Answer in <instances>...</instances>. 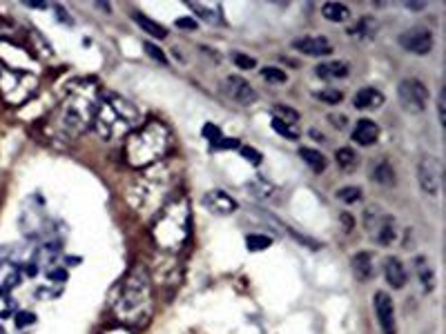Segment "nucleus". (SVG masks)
I'll use <instances>...</instances> for the list:
<instances>
[{
    "label": "nucleus",
    "instance_id": "obj_1",
    "mask_svg": "<svg viewBox=\"0 0 446 334\" xmlns=\"http://www.w3.org/2000/svg\"><path fill=\"white\" fill-rule=\"evenodd\" d=\"M101 92L92 81H79L67 89V96L61 107L47 120V134L58 143H70L92 127V120L99 107Z\"/></svg>",
    "mask_w": 446,
    "mask_h": 334
},
{
    "label": "nucleus",
    "instance_id": "obj_2",
    "mask_svg": "<svg viewBox=\"0 0 446 334\" xmlns=\"http://www.w3.org/2000/svg\"><path fill=\"white\" fill-rule=\"evenodd\" d=\"M114 299V317L121 321V326H145L152 317L154 299H152V276L145 265L136 263L129 270L123 281L116 285Z\"/></svg>",
    "mask_w": 446,
    "mask_h": 334
},
{
    "label": "nucleus",
    "instance_id": "obj_3",
    "mask_svg": "<svg viewBox=\"0 0 446 334\" xmlns=\"http://www.w3.org/2000/svg\"><path fill=\"white\" fill-rule=\"evenodd\" d=\"M172 150V134L161 120H148L129 132L123 143V159L134 170L161 163Z\"/></svg>",
    "mask_w": 446,
    "mask_h": 334
},
{
    "label": "nucleus",
    "instance_id": "obj_4",
    "mask_svg": "<svg viewBox=\"0 0 446 334\" xmlns=\"http://www.w3.org/2000/svg\"><path fill=\"white\" fill-rule=\"evenodd\" d=\"M141 120H143L141 109L134 103H129L125 96L116 92H101L92 127L103 141H116L134 132L141 125Z\"/></svg>",
    "mask_w": 446,
    "mask_h": 334
},
{
    "label": "nucleus",
    "instance_id": "obj_5",
    "mask_svg": "<svg viewBox=\"0 0 446 334\" xmlns=\"http://www.w3.org/2000/svg\"><path fill=\"white\" fill-rule=\"evenodd\" d=\"M190 203L188 198H170L152 221V241L168 254H177L190 239Z\"/></svg>",
    "mask_w": 446,
    "mask_h": 334
},
{
    "label": "nucleus",
    "instance_id": "obj_6",
    "mask_svg": "<svg viewBox=\"0 0 446 334\" xmlns=\"http://www.w3.org/2000/svg\"><path fill=\"white\" fill-rule=\"evenodd\" d=\"M174 174L172 167L161 161L152 167H145L138 181L127 189V203L136 209L138 214H157V212L168 203L172 194Z\"/></svg>",
    "mask_w": 446,
    "mask_h": 334
},
{
    "label": "nucleus",
    "instance_id": "obj_7",
    "mask_svg": "<svg viewBox=\"0 0 446 334\" xmlns=\"http://www.w3.org/2000/svg\"><path fill=\"white\" fill-rule=\"evenodd\" d=\"M38 76L31 72H16L0 67V94L9 105H23L36 94Z\"/></svg>",
    "mask_w": 446,
    "mask_h": 334
},
{
    "label": "nucleus",
    "instance_id": "obj_8",
    "mask_svg": "<svg viewBox=\"0 0 446 334\" xmlns=\"http://www.w3.org/2000/svg\"><path fill=\"white\" fill-rule=\"evenodd\" d=\"M364 228L371 234L373 241L379 245H390L397 239V223L395 216L384 214L379 207H368L364 212Z\"/></svg>",
    "mask_w": 446,
    "mask_h": 334
},
{
    "label": "nucleus",
    "instance_id": "obj_9",
    "mask_svg": "<svg viewBox=\"0 0 446 334\" xmlns=\"http://www.w3.org/2000/svg\"><path fill=\"white\" fill-rule=\"evenodd\" d=\"M417 181L429 196H440L444 189V163L435 156H422L417 163Z\"/></svg>",
    "mask_w": 446,
    "mask_h": 334
},
{
    "label": "nucleus",
    "instance_id": "obj_10",
    "mask_svg": "<svg viewBox=\"0 0 446 334\" xmlns=\"http://www.w3.org/2000/svg\"><path fill=\"white\" fill-rule=\"evenodd\" d=\"M397 98L401 109H406L408 114H422L429 105L427 85L420 83L417 78H404L397 87Z\"/></svg>",
    "mask_w": 446,
    "mask_h": 334
},
{
    "label": "nucleus",
    "instance_id": "obj_11",
    "mask_svg": "<svg viewBox=\"0 0 446 334\" xmlns=\"http://www.w3.org/2000/svg\"><path fill=\"white\" fill-rule=\"evenodd\" d=\"M221 94L234 100L237 105H253L257 100L255 87L241 76H225L221 81Z\"/></svg>",
    "mask_w": 446,
    "mask_h": 334
},
{
    "label": "nucleus",
    "instance_id": "obj_12",
    "mask_svg": "<svg viewBox=\"0 0 446 334\" xmlns=\"http://www.w3.org/2000/svg\"><path fill=\"white\" fill-rule=\"evenodd\" d=\"M399 45L411 54L427 56L433 49V33L427 27H411L399 36Z\"/></svg>",
    "mask_w": 446,
    "mask_h": 334
},
{
    "label": "nucleus",
    "instance_id": "obj_13",
    "mask_svg": "<svg viewBox=\"0 0 446 334\" xmlns=\"http://www.w3.org/2000/svg\"><path fill=\"white\" fill-rule=\"evenodd\" d=\"M373 303H375V315H377V323L382 334H397V317H395L393 299L386 292H377Z\"/></svg>",
    "mask_w": 446,
    "mask_h": 334
},
{
    "label": "nucleus",
    "instance_id": "obj_14",
    "mask_svg": "<svg viewBox=\"0 0 446 334\" xmlns=\"http://www.w3.org/2000/svg\"><path fill=\"white\" fill-rule=\"evenodd\" d=\"M203 205L208 207L214 216H230L239 209V203L237 200L223 192V189H210V192L203 194Z\"/></svg>",
    "mask_w": 446,
    "mask_h": 334
},
{
    "label": "nucleus",
    "instance_id": "obj_15",
    "mask_svg": "<svg viewBox=\"0 0 446 334\" xmlns=\"http://www.w3.org/2000/svg\"><path fill=\"white\" fill-rule=\"evenodd\" d=\"M292 47L301 51L303 56H314V58L333 54V42L326 36H301L292 40Z\"/></svg>",
    "mask_w": 446,
    "mask_h": 334
},
{
    "label": "nucleus",
    "instance_id": "obj_16",
    "mask_svg": "<svg viewBox=\"0 0 446 334\" xmlns=\"http://www.w3.org/2000/svg\"><path fill=\"white\" fill-rule=\"evenodd\" d=\"M384 278H386V283L390 287H395V289L404 287L406 281H408L404 263H401L399 259H395V256H388V259L384 261Z\"/></svg>",
    "mask_w": 446,
    "mask_h": 334
},
{
    "label": "nucleus",
    "instance_id": "obj_17",
    "mask_svg": "<svg viewBox=\"0 0 446 334\" xmlns=\"http://www.w3.org/2000/svg\"><path fill=\"white\" fill-rule=\"evenodd\" d=\"M351 136H353V141L357 145H364V148H368V145H373L379 138V127H377L375 120L362 118V120H357V125L353 127Z\"/></svg>",
    "mask_w": 446,
    "mask_h": 334
},
{
    "label": "nucleus",
    "instance_id": "obj_18",
    "mask_svg": "<svg viewBox=\"0 0 446 334\" xmlns=\"http://www.w3.org/2000/svg\"><path fill=\"white\" fill-rule=\"evenodd\" d=\"M355 109H377L384 105V94L375 87H362L353 98Z\"/></svg>",
    "mask_w": 446,
    "mask_h": 334
},
{
    "label": "nucleus",
    "instance_id": "obj_19",
    "mask_svg": "<svg viewBox=\"0 0 446 334\" xmlns=\"http://www.w3.org/2000/svg\"><path fill=\"white\" fill-rule=\"evenodd\" d=\"M351 267H353V274L357 281L366 283L368 278L373 276V256L368 252H357L351 259Z\"/></svg>",
    "mask_w": 446,
    "mask_h": 334
},
{
    "label": "nucleus",
    "instance_id": "obj_20",
    "mask_svg": "<svg viewBox=\"0 0 446 334\" xmlns=\"http://www.w3.org/2000/svg\"><path fill=\"white\" fill-rule=\"evenodd\" d=\"M314 74H317L319 78H324V81H330V78H346L348 74H351V67L342 61L319 63L317 67H314Z\"/></svg>",
    "mask_w": 446,
    "mask_h": 334
},
{
    "label": "nucleus",
    "instance_id": "obj_21",
    "mask_svg": "<svg viewBox=\"0 0 446 334\" xmlns=\"http://www.w3.org/2000/svg\"><path fill=\"white\" fill-rule=\"evenodd\" d=\"M371 176H373V181L377 185H384V187H393L397 183L395 170H393V165H390L388 161H377Z\"/></svg>",
    "mask_w": 446,
    "mask_h": 334
},
{
    "label": "nucleus",
    "instance_id": "obj_22",
    "mask_svg": "<svg viewBox=\"0 0 446 334\" xmlns=\"http://www.w3.org/2000/svg\"><path fill=\"white\" fill-rule=\"evenodd\" d=\"M415 267H417V278L422 287L427 289V292H433L435 287V270L433 265L429 263L427 256H415Z\"/></svg>",
    "mask_w": 446,
    "mask_h": 334
},
{
    "label": "nucleus",
    "instance_id": "obj_23",
    "mask_svg": "<svg viewBox=\"0 0 446 334\" xmlns=\"http://www.w3.org/2000/svg\"><path fill=\"white\" fill-rule=\"evenodd\" d=\"M375 31H377V25H375V18H371V16H362L351 29H348V33H351V36H355L357 40L373 38Z\"/></svg>",
    "mask_w": 446,
    "mask_h": 334
},
{
    "label": "nucleus",
    "instance_id": "obj_24",
    "mask_svg": "<svg viewBox=\"0 0 446 334\" xmlns=\"http://www.w3.org/2000/svg\"><path fill=\"white\" fill-rule=\"evenodd\" d=\"M299 156H301V161L306 163L312 172H324L326 165H328V159H326V156L319 150H314V148H301Z\"/></svg>",
    "mask_w": 446,
    "mask_h": 334
},
{
    "label": "nucleus",
    "instance_id": "obj_25",
    "mask_svg": "<svg viewBox=\"0 0 446 334\" xmlns=\"http://www.w3.org/2000/svg\"><path fill=\"white\" fill-rule=\"evenodd\" d=\"M321 16L330 22H346L348 18H351V9L342 3H326L321 7Z\"/></svg>",
    "mask_w": 446,
    "mask_h": 334
},
{
    "label": "nucleus",
    "instance_id": "obj_26",
    "mask_svg": "<svg viewBox=\"0 0 446 334\" xmlns=\"http://www.w3.org/2000/svg\"><path fill=\"white\" fill-rule=\"evenodd\" d=\"M134 20H136V25L143 29L145 33H150L152 38H166L168 36V29L166 27H161L159 22L150 20L148 16L141 14V11H134Z\"/></svg>",
    "mask_w": 446,
    "mask_h": 334
},
{
    "label": "nucleus",
    "instance_id": "obj_27",
    "mask_svg": "<svg viewBox=\"0 0 446 334\" xmlns=\"http://www.w3.org/2000/svg\"><path fill=\"white\" fill-rule=\"evenodd\" d=\"M246 189L255 198H270V196L275 194V185L268 183L266 178H253V181L246 185Z\"/></svg>",
    "mask_w": 446,
    "mask_h": 334
},
{
    "label": "nucleus",
    "instance_id": "obj_28",
    "mask_svg": "<svg viewBox=\"0 0 446 334\" xmlns=\"http://www.w3.org/2000/svg\"><path fill=\"white\" fill-rule=\"evenodd\" d=\"M261 78L266 83H273V85H284L288 81V74L281 70V67L275 65H268V67H261Z\"/></svg>",
    "mask_w": 446,
    "mask_h": 334
},
{
    "label": "nucleus",
    "instance_id": "obj_29",
    "mask_svg": "<svg viewBox=\"0 0 446 334\" xmlns=\"http://www.w3.org/2000/svg\"><path fill=\"white\" fill-rule=\"evenodd\" d=\"M335 161H337V165L342 167V170L353 172L355 167H357V154H355V150H351V148H342V150H337Z\"/></svg>",
    "mask_w": 446,
    "mask_h": 334
},
{
    "label": "nucleus",
    "instance_id": "obj_30",
    "mask_svg": "<svg viewBox=\"0 0 446 334\" xmlns=\"http://www.w3.org/2000/svg\"><path fill=\"white\" fill-rule=\"evenodd\" d=\"M270 245H273V239H268L266 234H248V237H246V248H248V252L268 250Z\"/></svg>",
    "mask_w": 446,
    "mask_h": 334
},
{
    "label": "nucleus",
    "instance_id": "obj_31",
    "mask_svg": "<svg viewBox=\"0 0 446 334\" xmlns=\"http://www.w3.org/2000/svg\"><path fill=\"white\" fill-rule=\"evenodd\" d=\"M337 200H342V203H357V200L362 198V189L360 187H355V185H346V187H340L337 189V194H335Z\"/></svg>",
    "mask_w": 446,
    "mask_h": 334
},
{
    "label": "nucleus",
    "instance_id": "obj_32",
    "mask_svg": "<svg viewBox=\"0 0 446 334\" xmlns=\"http://www.w3.org/2000/svg\"><path fill=\"white\" fill-rule=\"evenodd\" d=\"M314 98L321 100V103H326V105H340L344 100V94L340 92V89L330 87V89H317V92H314Z\"/></svg>",
    "mask_w": 446,
    "mask_h": 334
},
{
    "label": "nucleus",
    "instance_id": "obj_33",
    "mask_svg": "<svg viewBox=\"0 0 446 334\" xmlns=\"http://www.w3.org/2000/svg\"><path fill=\"white\" fill-rule=\"evenodd\" d=\"M192 11H197V14L205 20H210V22H219L221 20V7L219 5H214V7H203L199 3H190Z\"/></svg>",
    "mask_w": 446,
    "mask_h": 334
},
{
    "label": "nucleus",
    "instance_id": "obj_34",
    "mask_svg": "<svg viewBox=\"0 0 446 334\" xmlns=\"http://www.w3.org/2000/svg\"><path fill=\"white\" fill-rule=\"evenodd\" d=\"M273 129L279 134V136H284V138H288V141H297V138H299V129L292 127L290 122L279 120V118H273Z\"/></svg>",
    "mask_w": 446,
    "mask_h": 334
},
{
    "label": "nucleus",
    "instance_id": "obj_35",
    "mask_svg": "<svg viewBox=\"0 0 446 334\" xmlns=\"http://www.w3.org/2000/svg\"><path fill=\"white\" fill-rule=\"evenodd\" d=\"M275 114H277L275 118L284 120V122H290V125H292V122L299 120V111H295V109L288 107V105H281V103L275 105Z\"/></svg>",
    "mask_w": 446,
    "mask_h": 334
},
{
    "label": "nucleus",
    "instance_id": "obj_36",
    "mask_svg": "<svg viewBox=\"0 0 446 334\" xmlns=\"http://www.w3.org/2000/svg\"><path fill=\"white\" fill-rule=\"evenodd\" d=\"M239 154L244 156V159L250 163V165H261V161H264V156H261L257 150H253V148H248V145H241V148H239Z\"/></svg>",
    "mask_w": 446,
    "mask_h": 334
},
{
    "label": "nucleus",
    "instance_id": "obj_37",
    "mask_svg": "<svg viewBox=\"0 0 446 334\" xmlns=\"http://www.w3.org/2000/svg\"><path fill=\"white\" fill-rule=\"evenodd\" d=\"M232 61H234V65L239 67V70H255V67H257V61L253 58V56L241 54V51H237Z\"/></svg>",
    "mask_w": 446,
    "mask_h": 334
},
{
    "label": "nucleus",
    "instance_id": "obj_38",
    "mask_svg": "<svg viewBox=\"0 0 446 334\" xmlns=\"http://www.w3.org/2000/svg\"><path fill=\"white\" fill-rule=\"evenodd\" d=\"M203 136L208 138L212 145H216V143L221 141V129L216 127L214 122H205V125H203Z\"/></svg>",
    "mask_w": 446,
    "mask_h": 334
},
{
    "label": "nucleus",
    "instance_id": "obj_39",
    "mask_svg": "<svg viewBox=\"0 0 446 334\" xmlns=\"http://www.w3.org/2000/svg\"><path fill=\"white\" fill-rule=\"evenodd\" d=\"M143 49L148 51V56H152L157 63H161V65H168V58H166V54H163V49H159L157 45H152L150 40L143 45Z\"/></svg>",
    "mask_w": 446,
    "mask_h": 334
},
{
    "label": "nucleus",
    "instance_id": "obj_40",
    "mask_svg": "<svg viewBox=\"0 0 446 334\" xmlns=\"http://www.w3.org/2000/svg\"><path fill=\"white\" fill-rule=\"evenodd\" d=\"M438 116H440V125H446V89L442 87L438 94Z\"/></svg>",
    "mask_w": 446,
    "mask_h": 334
},
{
    "label": "nucleus",
    "instance_id": "obj_41",
    "mask_svg": "<svg viewBox=\"0 0 446 334\" xmlns=\"http://www.w3.org/2000/svg\"><path fill=\"white\" fill-rule=\"evenodd\" d=\"M34 321H36V317L31 315V312H18V315H16V326L18 328H27Z\"/></svg>",
    "mask_w": 446,
    "mask_h": 334
},
{
    "label": "nucleus",
    "instance_id": "obj_42",
    "mask_svg": "<svg viewBox=\"0 0 446 334\" xmlns=\"http://www.w3.org/2000/svg\"><path fill=\"white\" fill-rule=\"evenodd\" d=\"M214 148L216 150H239V148H241V143L234 141V138H221L219 143L214 145Z\"/></svg>",
    "mask_w": 446,
    "mask_h": 334
},
{
    "label": "nucleus",
    "instance_id": "obj_43",
    "mask_svg": "<svg viewBox=\"0 0 446 334\" xmlns=\"http://www.w3.org/2000/svg\"><path fill=\"white\" fill-rule=\"evenodd\" d=\"M340 221H342L344 232L351 234V232H353V228H355V218H353V214H348V212H342V214H340Z\"/></svg>",
    "mask_w": 446,
    "mask_h": 334
},
{
    "label": "nucleus",
    "instance_id": "obj_44",
    "mask_svg": "<svg viewBox=\"0 0 446 334\" xmlns=\"http://www.w3.org/2000/svg\"><path fill=\"white\" fill-rule=\"evenodd\" d=\"M177 27L197 29V20H194V18H186V16H183V18H179V20H177Z\"/></svg>",
    "mask_w": 446,
    "mask_h": 334
},
{
    "label": "nucleus",
    "instance_id": "obj_45",
    "mask_svg": "<svg viewBox=\"0 0 446 334\" xmlns=\"http://www.w3.org/2000/svg\"><path fill=\"white\" fill-rule=\"evenodd\" d=\"M103 334H132V330H129L127 326H112V328H107Z\"/></svg>",
    "mask_w": 446,
    "mask_h": 334
},
{
    "label": "nucleus",
    "instance_id": "obj_46",
    "mask_svg": "<svg viewBox=\"0 0 446 334\" xmlns=\"http://www.w3.org/2000/svg\"><path fill=\"white\" fill-rule=\"evenodd\" d=\"M58 272H49L47 276L51 278V281H65L67 278V272H65V267H56Z\"/></svg>",
    "mask_w": 446,
    "mask_h": 334
},
{
    "label": "nucleus",
    "instance_id": "obj_47",
    "mask_svg": "<svg viewBox=\"0 0 446 334\" xmlns=\"http://www.w3.org/2000/svg\"><path fill=\"white\" fill-rule=\"evenodd\" d=\"M25 5L31 9H47V3H40V0H27Z\"/></svg>",
    "mask_w": 446,
    "mask_h": 334
}]
</instances>
